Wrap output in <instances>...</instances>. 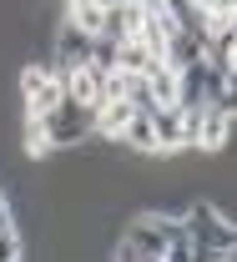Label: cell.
Returning <instances> with one entry per match:
<instances>
[{
    "label": "cell",
    "mask_w": 237,
    "mask_h": 262,
    "mask_svg": "<svg viewBox=\"0 0 237 262\" xmlns=\"http://www.w3.org/2000/svg\"><path fill=\"white\" fill-rule=\"evenodd\" d=\"M46 121V146L51 151H66V146H81L86 136H96V111L91 106H81V101H61L51 116H40Z\"/></svg>",
    "instance_id": "7a4b0ae2"
},
{
    "label": "cell",
    "mask_w": 237,
    "mask_h": 262,
    "mask_svg": "<svg viewBox=\"0 0 237 262\" xmlns=\"http://www.w3.org/2000/svg\"><path fill=\"white\" fill-rule=\"evenodd\" d=\"M152 66H157V56H152L141 40H121V46H116V71H136V76H146Z\"/></svg>",
    "instance_id": "30bf717a"
},
{
    "label": "cell",
    "mask_w": 237,
    "mask_h": 262,
    "mask_svg": "<svg viewBox=\"0 0 237 262\" xmlns=\"http://www.w3.org/2000/svg\"><path fill=\"white\" fill-rule=\"evenodd\" d=\"M91 51H96V35L81 31V26H61L56 31V56H51V66H56V76L66 81L71 71H81V66H91Z\"/></svg>",
    "instance_id": "277c9868"
},
{
    "label": "cell",
    "mask_w": 237,
    "mask_h": 262,
    "mask_svg": "<svg viewBox=\"0 0 237 262\" xmlns=\"http://www.w3.org/2000/svg\"><path fill=\"white\" fill-rule=\"evenodd\" d=\"M126 242H132V252L141 262H162L167 257V232L157 227V217H136L132 227H126Z\"/></svg>",
    "instance_id": "8992f818"
},
{
    "label": "cell",
    "mask_w": 237,
    "mask_h": 262,
    "mask_svg": "<svg viewBox=\"0 0 237 262\" xmlns=\"http://www.w3.org/2000/svg\"><path fill=\"white\" fill-rule=\"evenodd\" d=\"M121 141L136 146V151H146V157L162 151V146H157V126H152V111H136L132 121H126V136H121Z\"/></svg>",
    "instance_id": "9c48e42d"
},
{
    "label": "cell",
    "mask_w": 237,
    "mask_h": 262,
    "mask_svg": "<svg viewBox=\"0 0 237 262\" xmlns=\"http://www.w3.org/2000/svg\"><path fill=\"white\" fill-rule=\"evenodd\" d=\"M162 262H197V247H192V242H171Z\"/></svg>",
    "instance_id": "7c38bea8"
},
{
    "label": "cell",
    "mask_w": 237,
    "mask_h": 262,
    "mask_svg": "<svg viewBox=\"0 0 237 262\" xmlns=\"http://www.w3.org/2000/svg\"><path fill=\"white\" fill-rule=\"evenodd\" d=\"M111 262H141V257L132 252V242H121V247H116V257H111Z\"/></svg>",
    "instance_id": "4fadbf2b"
},
{
    "label": "cell",
    "mask_w": 237,
    "mask_h": 262,
    "mask_svg": "<svg viewBox=\"0 0 237 262\" xmlns=\"http://www.w3.org/2000/svg\"><path fill=\"white\" fill-rule=\"evenodd\" d=\"M152 126H157V146L162 151H182L187 146V111L182 106H157Z\"/></svg>",
    "instance_id": "52a82bcc"
},
{
    "label": "cell",
    "mask_w": 237,
    "mask_h": 262,
    "mask_svg": "<svg viewBox=\"0 0 237 262\" xmlns=\"http://www.w3.org/2000/svg\"><path fill=\"white\" fill-rule=\"evenodd\" d=\"M136 116V106L132 101H106L101 106V116H96V131H101V136H116V141H121V136H126V121H132Z\"/></svg>",
    "instance_id": "ba28073f"
},
{
    "label": "cell",
    "mask_w": 237,
    "mask_h": 262,
    "mask_svg": "<svg viewBox=\"0 0 237 262\" xmlns=\"http://www.w3.org/2000/svg\"><path fill=\"white\" fill-rule=\"evenodd\" d=\"M222 111H227V116L237 121V66L227 71V86H222Z\"/></svg>",
    "instance_id": "8fae6325"
},
{
    "label": "cell",
    "mask_w": 237,
    "mask_h": 262,
    "mask_svg": "<svg viewBox=\"0 0 237 262\" xmlns=\"http://www.w3.org/2000/svg\"><path fill=\"white\" fill-rule=\"evenodd\" d=\"M187 232H192V247L197 252H237V222L217 207V202H192L187 207Z\"/></svg>",
    "instance_id": "6da1fadb"
},
{
    "label": "cell",
    "mask_w": 237,
    "mask_h": 262,
    "mask_svg": "<svg viewBox=\"0 0 237 262\" xmlns=\"http://www.w3.org/2000/svg\"><path fill=\"white\" fill-rule=\"evenodd\" d=\"M197 262H232V257H222V252H197Z\"/></svg>",
    "instance_id": "5bb4252c"
},
{
    "label": "cell",
    "mask_w": 237,
    "mask_h": 262,
    "mask_svg": "<svg viewBox=\"0 0 237 262\" xmlns=\"http://www.w3.org/2000/svg\"><path fill=\"white\" fill-rule=\"evenodd\" d=\"M20 96H26V116H51V111L66 101V81L56 76V66H51V61L26 66V76H20Z\"/></svg>",
    "instance_id": "3957f363"
},
{
    "label": "cell",
    "mask_w": 237,
    "mask_h": 262,
    "mask_svg": "<svg viewBox=\"0 0 237 262\" xmlns=\"http://www.w3.org/2000/svg\"><path fill=\"white\" fill-rule=\"evenodd\" d=\"M66 96L81 101V106H91V111L101 116V106H106V71H101V66H81V71H71V76H66Z\"/></svg>",
    "instance_id": "5b68a950"
}]
</instances>
